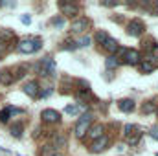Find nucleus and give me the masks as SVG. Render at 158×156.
I'll return each instance as SVG.
<instances>
[{
	"mask_svg": "<svg viewBox=\"0 0 158 156\" xmlns=\"http://www.w3.org/2000/svg\"><path fill=\"white\" fill-rule=\"evenodd\" d=\"M151 136H153L155 140H158V125H155V127L151 129Z\"/></svg>",
	"mask_w": 158,
	"mask_h": 156,
	"instance_id": "a878e982",
	"label": "nucleus"
},
{
	"mask_svg": "<svg viewBox=\"0 0 158 156\" xmlns=\"http://www.w3.org/2000/svg\"><path fill=\"white\" fill-rule=\"evenodd\" d=\"M142 31H143V24L140 20H131L129 22V26H127V33L129 35L138 37V35H142Z\"/></svg>",
	"mask_w": 158,
	"mask_h": 156,
	"instance_id": "6e6552de",
	"label": "nucleus"
},
{
	"mask_svg": "<svg viewBox=\"0 0 158 156\" xmlns=\"http://www.w3.org/2000/svg\"><path fill=\"white\" fill-rule=\"evenodd\" d=\"M155 109H156V107H155V103H153V101H147V103H145V105L142 107V110H143L145 114H149V112H153Z\"/></svg>",
	"mask_w": 158,
	"mask_h": 156,
	"instance_id": "6ab92c4d",
	"label": "nucleus"
},
{
	"mask_svg": "<svg viewBox=\"0 0 158 156\" xmlns=\"http://www.w3.org/2000/svg\"><path fill=\"white\" fill-rule=\"evenodd\" d=\"M145 48H147V50H155V48H156V42H155L153 39L145 40Z\"/></svg>",
	"mask_w": 158,
	"mask_h": 156,
	"instance_id": "5701e85b",
	"label": "nucleus"
},
{
	"mask_svg": "<svg viewBox=\"0 0 158 156\" xmlns=\"http://www.w3.org/2000/svg\"><path fill=\"white\" fill-rule=\"evenodd\" d=\"M156 7H158V2H156Z\"/></svg>",
	"mask_w": 158,
	"mask_h": 156,
	"instance_id": "cd10ccee",
	"label": "nucleus"
},
{
	"mask_svg": "<svg viewBox=\"0 0 158 156\" xmlns=\"http://www.w3.org/2000/svg\"><path fill=\"white\" fill-rule=\"evenodd\" d=\"M119 109L123 112H132L134 110V101L132 99H123V101H119Z\"/></svg>",
	"mask_w": 158,
	"mask_h": 156,
	"instance_id": "f3484780",
	"label": "nucleus"
},
{
	"mask_svg": "<svg viewBox=\"0 0 158 156\" xmlns=\"http://www.w3.org/2000/svg\"><path fill=\"white\" fill-rule=\"evenodd\" d=\"M59 9L68 17H76L79 13V7L76 4H70V2H59Z\"/></svg>",
	"mask_w": 158,
	"mask_h": 156,
	"instance_id": "423d86ee",
	"label": "nucleus"
},
{
	"mask_svg": "<svg viewBox=\"0 0 158 156\" xmlns=\"http://www.w3.org/2000/svg\"><path fill=\"white\" fill-rule=\"evenodd\" d=\"M107 66H110V68H114V66H118V61H116V57H110V59L107 61Z\"/></svg>",
	"mask_w": 158,
	"mask_h": 156,
	"instance_id": "b1692460",
	"label": "nucleus"
},
{
	"mask_svg": "<svg viewBox=\"0 0 158 156\" xmlns=\"http://www.w3.org/2000/svg\"><path fill=\"white\" fill-rule=\"evenodd\" d=\"M24 92H26L30 97H35V96H39V84H37L35 81H30V83L24 84Z\"/></svg>",
	"mask_w": 158,
	"mask_h": 156,
	"instance_id": "f8f14e48",
	"label": "nucleus"
},
{
	"mask_svg": "<svg viewBox=\"0 0 158 156\" xmlns=\"http://www.w3.org/2000/svg\"><path fill=\"white\" fill-rule=\"evenodd\" d=\"M90 125H92V116H90V114H83V116L79 117L77 125H76V136H77V138H83V136L88 132Z\"/></svg>",
	"mask_w": 158,
	"mask_h": 156,
	"instance_id": "f03ea898",
	"label": "nucleus"
},
{
	"mask_svg": "<svg viewBox=\"0 0 158 156\" xmlns=\"http://www.w3.org/2000/svg\"><path fill=\"white\" fill-rule=\"evenodd\" d=\"M88 42H90V39H88V37H85V39L81 40V44H83V46H88Z\"/></svg>",
	"mask_w": 158,
	"mask_h": 156,
	"instance_id": "bb28decb",
	"label": "nucleus"
},
{
	"mask_svg": "<svg viewBox=\"0 0 158 156\" xmlns=\"http://www.w3.org/2000/svg\"><path fill=\"white\" fill-rule=\"evenodd\" d=\"M94 39L98 40V42H101V44H103V42H105V40L109 39V35H107V33H105V31H98V33H96V37H94Z\"/></svg>",
	"mask_w": 158,
	"mask_h": 156,
	"instance_id": "412c9836",
	"label": "nucleus"
},
{
	"mask_svg": "<svg viewBox=\"0 0 158 156\" xmlns=\"http://www.w3.org/2000/svg\"><path fill=\"white\" fill-rule=\"evenodd\" d=\"M52 145H53V147H55V149H57V147H63V145H66V138H64V136H63V134H57V136H55V140H53V143H52Z\"/></svg>",
	"mask_w": 158,
	"mask_h": 156,
	"instance_id": "a211bd4d",
	"label": "nucleus"
},
{
	"mask_svg": "<svg viewBox=\"0 0 158 156\" xmlns=\"http://www.w3.org/2000/svg\"><path fill=\"white\" fill-rule=\"evenodd\" d=\"M88 28H90V20L85 18V17H79L72 22V31L74 33H85Z\"/></svg>",
	"mask_w": 158,
	"mask_h": 156,
	"instance_id": "39448f33",
	"label": "nucleus"
},
{
	"mask_svg": "<svg viewBox=\"0 0 158 156\" xmlns=\"http://www.w3.org/2000/svg\"><path fill=\"white\" fill-rule=\"evenodd\" d=\"M39 156H55V147L52 145V143H46V145H42L39 151Z\"/></svg>",
	"mask_w": 158,
	"mask_h": 156,
	"instance_id": "4468645a",
	"label": "nucleus"
},
{
	"mask_svg": "<svg viewBox=\"0 0 158 156\" xmlns=\"http://www.w3.org/2000/svg\"><path fill=\"white\" fill-rule=\"evenodd\" d=\"M0 121H2V123L9 121V109H4V110H0Z\"/></svg>",
	"mask_w": 158,
	"mask_h": 156,
	"instance_id": "4be33fe9",
	"label": "nucleus"
},
{
	"mask_svg": "<svg viewBox=\"0 0 158 156\" xmlns=\"http://www.w3.org/2000/svg\"><path fill=\"white\" fill-rule=\"evenodd\" d=\"M19 51H22V53H33V51H37L40 48V40L39 39H24L19 42Z\"/></svg>",
	"mask_w": 158,
	"mask_h": 156,
	"instance_id": "7ed1b4c3",
	"label": "nucleus"
},
{
	"mask_svg": "<svg viewBox=\"0 0 158 156\" xmlns=\"http://www.w3.org/2000/svg\"><path fill=\"white\" fill-rule=\"evenodd\" d=\"M109 145V138L107 136H101L99 140H96L94 142V145H92V151L94 153H101V151H105V147Z\"/></svg>",
	"mask_w": 158,
	"mask_h": 156,
	"instance_id": "ddd939ff",
	"label": "nucleus"
},
{
	"mask_svg": "<svg viewBox=\"0 0 158 156\" xmlns=\"http://www.w3.org/2000/svg\"><path fill=\"white\" fill-rule=\"evenodd\" d=\"M121 53H123L125 63H129V64H138V63L142 61V59H140V53H138L136 50H123Z\"/></svg>",
	"mask_w": 158,
	"mask_h": 156,
	"instance_id": "1a4fd4ad",
	"label": "nucleus"
},
{
	"mask_svg": "<svg viewBox=\"0 0 158 156\" xmlns=\"http://www.w3.org/2000/svg\"><path fill=\"white\" fill-rule=\"evenodd\" d=\"M123 134H125V138L129 140V143H136V142L140 140V136H142V132H140V129H138L136 125H125Z\"/></svg>",
	"mask_w": 158,
	"mask_h": 156,
	"instance_id": "20e7f679",
	"label": "nucleus"
},
{
	"mask_svg": "<svg viewBox=\"0 0 158 156\" xmlns=\"http://www.w3.org/2000/svg\"><path fill=\"white\" fill-rule=\"evenodd\" d=\"M103 48H105L107 51L114 53V51H118V42H116L114 39H110V37H109V39H107L105 42H103Z\"/></svg>",
	"mask_w": 158,
	"mask_h": 156,
	"instance_id": "dca6fc26",
	"label": "nucleus"
},
{
	"mask_svg": "<svg viewBox=\"0 0 158 156\" xmlns=\"http://www.w3.org/2000/svg\"><path fill=\"white\" fill-rule=\"evenodd\" d=\"M6 50H7V42L0 39V55H4V51H6Z\"/></svg>",
	"mask_w": 158,
	"mask_h": 156,
	"instance_id": "393cba45",
	"label": "nucleus"
},
{
	"mask_svg": "<svg viewBox=\"0 0 158 156\" xmlns=\"http://www.w3.org/2000/svg\"><path fill=\"white\" fill-rule=\"evenodd\" d=\"M53 68H55V63H53V59H50V57H44V59H40L39 63L35 64V70H37V74H39V76H42V77L50 76Z\"/></svg>",
	"mask_w": 158,
	"mask_h": 156,
	"instance_id": "f257e3e1",
	"label": "nucleus"
},
{
	"mask_svg": "<svg viewBox=\"0 0 158 156\" xmlns=\"http://www.w3.org/2000/svg\"><path fill=\"white\" fill-rule=\"evenodd\" d=\"M103 132H105V127H103L101 123H98V125H94V127H90L86 134H88V136H90L92 140H99V138L103 136Z\"/></svg>",
	"mask_w": 158,
	"mask_h": 156,
	"instance_id": "9b49d317",
	"label": "nucleus"
},
{
	"mask_svg": "<svg viewBox=\"0 0 158 156\" xmlns=\"http://www.w3.org/2000/svg\"><path fill=\"white\" fill-rule=\"evenodd\" d=\"M13 81H15V77L11 76L9 70H2V72H0V83H2V84H11Z\"/></svg>",
	"mask_w": 158,
	"mask_h": 156,
	"instance_id": "2eb2a0df",
	"label": "nucleus"
},
{
	"mask_svg": "<svg viewBox=\"0 0 158 156\" xmlns=\"http://www.w3.org/2000/svg\"><path fill=\"white\" fill-rule=\"evenodd\" d=\"M40 117H42V121H46V123H57V121L61 119L59 112L53 110V109H46V110H42Z\"/></svg>",
	"mask_w": 158,
	"mask_h": 156,
	"instance_id": "0eeeda50",
	"label": "nucleus"
},
{
	"mask_svg": "<svg viewBox=\"0 0 158 156\" xmlns=\"http://www.w3.org/2000/svg\"><path fill=\"white\" fill-rule=\"evenodd\" d=\"M11 134H13L15 138H19V136L22 134V127H20L19 123H17V125H13V127H11Z\"/></svg>",
	"mask_w": 158,
	"mask_h": 156,
	"instance_id": "aec40b11",
	"label": "nucleus"
},
{
	"mask_svg": "<svg viewBox=\"0 0 158 156\" xmlns=\"http://www.w3.org/2000/svg\"><path fill=\"white\" fill-rule=\"evenodd\" d=\"M156 66H158V63L155 61V57H147L145 61H140V68H142L143 74H149V72L156 70Z\"/></svg>",
	"mask_w": 158,
	"mask_h": 156,
	"instance_id": "9d476101",
	"label": "nucleus"
}]
</instances>
